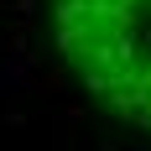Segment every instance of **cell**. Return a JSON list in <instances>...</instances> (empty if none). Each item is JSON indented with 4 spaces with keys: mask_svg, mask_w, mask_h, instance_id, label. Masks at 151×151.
<instances>
[{
    "mask_svg": "<svg viewBox=\"0 0 151 151\" xmlns=\"http://www.w3.org/2000/svg\"><path fill=\"white\" fill-rule=\"evenodd\" d=\"M0 99L63 151H151V0H0Z\"/></svg>",
    "mask_w": 151,
    "mask_h": 151,
    "instance_id": "6da1fadb",
    "label": "cell"
}]
</instances>
